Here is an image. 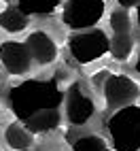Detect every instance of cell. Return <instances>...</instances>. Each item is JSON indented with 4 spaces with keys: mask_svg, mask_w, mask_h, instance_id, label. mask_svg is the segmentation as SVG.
I'll use <instances>...</instances> for the list:
<instances>
[{
    "mask_svg": "<svg viewBox=\"0 0 140 151\" xmlns=\"http://www.w3.org/2000/svg\"><path fill=\"white\" fill-rule=\"evenodd\" d=\"M66 92L55 77L26 79L6 92V104L21 124L34 134H49L62 122Z\"/></svg>",
    "mask_w": 140,
    "mask_h": 151,
    "instance_id": "obj_1",
    "label": "cell"
},
{
    "mask_svg": "<svg viewBox=\"0 0 140 151\" xmlns=\"http://www.w3.org/2000/svg\"><path fill=\"white\" fill-rule=\"evenodd\" d=\"M106 128L115 151H140V104L117 109Z\"/></svg>",
    "mask_w": 140,
    "mask_h": 151,
    "instance_id": "obj_2",
    "label": "cell"
},
{
    "mask_svg": "<svg viewBox=\"0 0 140 151\" xmlns=\"http://www.w3.org/2000/svg\"><path fill=\"white\" fill-rule=\"evenodd\" d=\"M68 53L76 64H94L111 53V38L102 28L81 30L68 36Z\"/></svg>",
    "mask_w": 140,
    "mask_h": 151,
    "instance_id": "obj_3",
    "label": "cell"
},
{
    "mask_svg": "<svg viewBox=\"0 0 140 151\" xmlns=\"http://www.w3.org/2000/svg\"><path fill=\"white\" fill-rule=\"evenodd\" d=\"M106 13L104 0H64L62 4V24L72 30H91L96 28Z\"/></svg>",
    "mask_w": 140,
    "mask_h": 151,
    "instance_id": "obj_4",
    "label": "cell"
},
{
    "mask_svg": "<svg viewBox=\"0 0 140 151\" xmlns=\"http://www.w3.org/2000/svg\"><path fill=\"white\" fill-rule=\"evenodd\" d=\"M100 92H102L106 106L111 111H117L136 104V100L140 98V85L123 73H106L102 85H100Z\"/></svg>",
    "mask_w": 140,
    "mask_h": 151,
    "instance_id": "obj_5",
    "label": "cell"
},
{
    "mask_svg": "<svg viewBox=\"0 0 140 151\" xmlns=\"http://www.w3.org/2000/svg\"><path fill=\"white\" fill-rule=\"evenodd\" d=\"M64 115L70 126H85L96 115V102L87 94L83 83H70L64 98Z\"/></svg>",
    "mask_w": 140,
    "mask_h": 151,
    "instance_id": "obj_6",
    "label": "cell"
},
{
    "mask_svg": "<svg viewBox=\"0 0 140 151\" xmlns=\"http://www.w3.org/2000/svg\"><path fill=\"white\" fill-rule=\"evenodd\" d=\"M32 53L26 41H2L0 43V66L11 77H24L32 68Z\"/></svg>",
    "mask_w": 140,
    "mask_h": 151,
    "instance_id": "obj_7",
    "label": "cell"
},
{
    "mask_svg": "<svg viewBox=\"0 0 140 151\" xmlns=\"http://www.w3.org/2000/svg\"><path fill=\"white\" fill-rule=\"evenodd\" d=\"M26 45L32 53V60L38 66H51L59 55L57 43L53 41V36L47 30H32L26 36Z\"/></svg>",
    "mask_w": 140,
    "mask_h": 151,
    "instance_id": "obj_8",
    "label": "cell"
},
{
    "mask_svg": "<svg viewBox=\"0 0 140 151\" xmlns=\"http://www.w3.org/2000/svg\"><path fill=\"white\" fill-rule=\"evenodd\" d=\"M2 140L11 151H28L34 145V132H30L28 126L21 122H11L4 126Z\"/></svg>",
    "mask_w": 140,
    "mask_h": 151,
    "instance_id": "obj_9",
    "label": "cell"
},
{
    "mask_svg": "<svg viewBox=\"0 0 140 151\" xmlns=\"http://www.w3.org/2000/svg\"><path fill=\"white\" fill-rule=\"evenodd\" d=\"M30 26V15H26L19 6H6L0 11V28L9 34L26 32Z\"/></svg>",
    "mask_w": 140,
    "mask_h": 151,
    "instance_id": "obj_10",
    "label": "cell"
},
{
    "mask_svg": "<svg viewBox=\"0 0 140 151\" xmlns=\"http://www.w3.org/2000/svg\"><path fill=\"white\" fill-rule=\"evenodd\" d=\"M62 4H64V0H17V6L30 17L32 15H38V17L53 15Z\"/></svg>",
    "mask_w": 140,
    "mask_h": 151,
    "instance_id": "obj_11",
    "label": "cell"
},
{
    "mask_svg": "<svg viewBox=\"0 0 140 151\" xmlns=\"http://www.w3.org/2000/svg\"><path fill=\"white\" fill-rule=\"evenodd\" d=\"M134 53V38L132 34H115L111 41V55L117 62H127L129 55Z\"/></svg>",
    "mask_w": 140,
    "mask_h": 151,
    "instance_id": "obj_12",
    "label": "cell"
},
{
    "mask_svg": "<svg viewBox=\"0 0 140 151\" xmlns=\"http://www.w3.org/2000/svg\"><path fill=\"white\" fill-rule=\"evenodd\" d=\"M72 151H111V145L98 134H83L72 143Z\"/></svg>",
    "mask_w": 140,
    "mask_h": 151,
    "instance_id": "obj_13",
    "label": "cell"
},
{
    "mask_svg": "<svg viewBox=\"0 0 140 151\" xmlns=\"http://www.w3.org/2000/svg\"><path fill=\"white\" fill-rule=\"evenodd\" d=\"M108 24H111L113 34H127L132 30V22H129V13L125 9H115L108 17Z\"/></svg>",
    "mask_w": 140,
    "mask_h": 151,
    "instance_id": "obj_14",
    "label": "cell"
},
{
    "mask_svg": "<svg viewBox=\"0 0 140 151\" xmlns=\"http://www.w3.org/2000/svg\"><path fill=\"white\" fill-rule=\"evenodd\" d=\"M117 2H119L121 9H134V6L140 4V0H117Z\"/></svg>",
    "mask_w": 140,
    "mask_h": 151,
    "instance_id": "obj_15",
    "label": "cell"
},
{
    "mask_svg": "<svg viewBox=\"0 0 140 151\" xmlns=\"http://www.w3.org/2000/svg\"><path fill=\"white\" fill-rule=\"evenodd\" d=\"M136 24H138V28H140V4L136 6Z\"/></svg>",
    "mask_w": 140,
    "mask_h": 151,
    "instance_id": "obj_16",
    "label": "cell"
},
{
    "mask_svg": "<svg viewBox=\"0 0 140 151\" xmlns=\"http://www.w3.org/2000/svg\"><path fill=\"white\" fill-rule=\"evenodd\" d=\"M136 73L140 75V53H138V60H136Z\"/></svg>",
    "mask_w": 140,
    "mask_h": 151,
    "instance_id": "obj_17",
    "label": "cell"
},
{
    "mask_svg": "<svg viewBox=\"0 0 140 151\" xmlns=\"http://www.w3.org/2000/svg\"><path fill=\"white\" fill-rule=\"evenodd\" d=\"M55 151H62V149H55Z\"/></svg>",
    "mask_w": 140,
    "mask_h": 151,
    "instance_id": "obj_18",
    "label": "cell"
}]
</instances>
